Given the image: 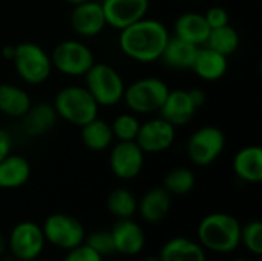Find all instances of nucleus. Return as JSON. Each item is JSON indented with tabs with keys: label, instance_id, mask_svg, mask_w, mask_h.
<instances>
[{
	"label": "nucleus",
	"instance_id": "obj_33",
	"mask_svg": "<svg viewBox=\"0 0 262 261\" xmlns=\"http://www.w3.org/2000/svg\"><path fill=\"white\" fill-rule=\"evenodd\" d=\"M104 258L98 255L94 249H91L86 243H81L68 251L63 261H103Z\"/></svg>",
	"mask_w": 262,
	"mask_h": 261
},
{
	"label": "nucleus",
	"instance_id": "obj_17",
	"mask_svg": "<svg viewBox=\"0 0 262 261\" xmlns=\"http://www.w3.org/2000/svg\"><path fill=\"white\" fill-rule=\"evenodd\" d=\"M57 120L58 115L52 103H32L26 114L20 118V126L28 137H41L55 128Z\"/></svg>",
	"mask_w": 262,
	"mask_h": 261
},
{
	"label": "nucleus",
	"instance_id": "obj_32",
	"mask_svg": "<svg viewBox=\"0 0 262 261\" xmlns=\"http://www.w3.org/2000/svg\"><path fill=\"white\" fill-rule=\"evenodd\" d=\"M84 243L94 249L98 255H101L103 258L111 257L115 254V248H114V242H112V235L109 231H95L89 235H86Z\"/></svg>",
	"mask_w": 262,
	"mask_h": 261
},
{
	"label": "nucleus",
	"instance_id": "obj_5",
	"mask_svg": "<svg viewBox=\"0 0 262 261\" xmlns=\"http://www.w3.org/2000/svg\"><path fill=\"white\" fill-rule=\"evenodd\" d=\"M170 88L158 77H143L126 86L123 102L137 115L158 114Z\"/></svg>",
	"mask_w": 262,
	"mask_h": 261
},
{
	"label": "nucleus",
	"instance_id": "obj_10",
	"mask_svg": "<svg viewBox=\"0 0 262 261\" xmlns=\"http://www.w3.org/2000/svg\"><path fill=\"white\" fill-rule=\"evenodd\" d=\"M9 254L18 261H28L38 258L46 246V240L38 226L34 222L17 223L6 238Z\"/></svg>",
	"mask_w": 262,
	"mask_h": 261
},
{
	"label": "nucleus",
	"instance_id": "obj_24",
	"mask_svg": "<svg viewBox=\"0 0 262 261\" xmlns=\"http://www.w3.org/2000/svg\"><path fill=\"white\" fill-rule=\"evenodd\" d=\"M29 92L14 83H0V114L9 118H21L31 108Z\"/></svg>",
	"mask_w": 262,
	"mask_h": 261
},
{
	"label": "nucleus",
	"instance_id": "obj_19",
	"mask_svg": "<svg viewBox=\"0 0 262 261\" xmlns=\"http://www.w3.org/2000/svg\"><path fill=\"white\" fill-rule=\"evenodd\" d=\"M235 175L250 185H256L262 180V148L258 145H249L241 148L232 162Z\"/></svg>",
	"mask_w": 262,
	"mask_h": 261
},
{
	"label": "nucleus",
	"instance_id": "obj_42",
	"mask_svg": "<svg viewBox=\"0 0 262 261\" xmlns=\"http://www.w3.org/2000/svg\"><path fill=\"white\" fill-rule=\"evenodd\" d=\"M233 261H249V260H246V258H236V260H233Z\"/></svg>",
	"mask_w": 262,
	"mask_h": 261
},
{
	"label": "nucleus",
	"instance_id": "obj_44",
	"mask_svg": "<svg viewBox=\"0 0 262 261\" xmlns=\"http://www.w3.org/2000/svg\"><path fill=\"white\" fill-rule=\"evenodd\" d=\"M192 2H201V0H192Z\"/></svg>",
	"mask_w": 262,
	"mask_h": 261
},
{
	"label": "nucleus",
	"instance_id": "obj_27",
	"mask_svg": "<svg viewBox=\"0 0 262 261\" xmlns=\"http://www.w3.org/2000/svg\"><path fill=\"white\" fill-rule=\"evenodd\" d=\"M239 43H241V35H239L238 29L235 26H232L230 23L210 29L209 37L206 40V46L212 48L213 51H216L226 57L235 54L239 48Z\"/></svg>",
	"mask_w": 262,
	"mask_h": 261
},
{
	"label": "nucleus",
	"instance_id": "obj_28",
	"mask_svg": "<svg viewBox=\"0 0 262 261\" xmlns=\"http://www.w3.org/2000/svg\"><path fill=\"white\" fill-rule=\"evenodd\" d=\"M106 206L111 215H114L117 220H121V218H132L137 214L138 202L129 189L115 188L114 191L109 192Z\"/></svg>",
	"mask_w": 262,
	"mask_h": 261
},
{
	"label": "nucleus",
	"instance_id": "obj_20",
	"mask_svg": "<svg viewBox=\"0 0 262 261\" xmlns=\"http://www.w3.org/2000/svg\"><path fill=\"white\" fill-rule=\"evenodd\" d=\"M172 206V195L163 188H152L149 189L140 200L137 206V212H140L141 218L150 225L161 223L170 212Z\"/></svg>",
	"mask_w": 262,
	"mask_h": 261
},
{
	"label": "nucleus",
	"instance_id": "obj_18",
	"mask_svg": "<svg viewBox=\"0 0 262 261\" xmlns=\"http://www.w3.org/2000/svg\"><path fill=\"white\" fill-rule=\"evenodd\" d=\"M227 58L229 57L203 45L198 48L190 69L196 74V77H200L204 82H216L221 80L229 69Z\"/></svg>",
	"mask_w": 262,
	"mask_h": 261
},
{
	"label": "nucleus",
	"instance_id": "obj_9",
	"mask_svg": "<svg viewBox=\"0 0 262 261\" xmlns=\"http://www.w3.org/2000/svg\"><path fill=\"white\" fill-rule=\"evenodd\" d=\"M41 231L46 243L63 251H69L84 243L86 238V231L81 222L72 215L60 214V212L49 215L45 220Z\"/></svg>",
	"mask_w": 262,
	"mask_h": 261
},
{
	"label": "nucleus",
	"instance_id": "obj_30",
	"mask_svg": "<svg viewBox=\"0 0 262 261\" xmlns=\"http://www.w3.org/2000/svg\"><path fill=\"white\" fill-rule=\"evenodd\" d=\"M140 118L134 112H124L117 115L111 122L114 140L117 142H135L140 131Z\"/></svg>",
	"mask_w": 262,
	"mask_h": 261
},
{
	"label": "nucleus",
	"instance_id": "obj_12",
	"mask_svg": "<svg viewBox=\"0 0 262 261\" xmlns=\"http://www.w3.org/2000/svg\"><path fill=\"white\" fill-rule=\"evenodd\" d=\"M177 140V128L163 117H154L140 125L135 143L144 154H161L172 148Z\"/></svg>",
	"mask_w": 262,
	"mask_h": 261
},
{
	"label": "nucleus",
	"instance_id": "obj_39",
	"mask_svg": "<svg viewBox=\"0 0 262 261\" xmlns=\"http://www.w3.org/2000/svg\"><path fill=\"white\" fill-rule=\"evenodd\" d=\"M141 261H161L158 255H149V257H144Z\"/></svg>",
	"mask_w": 262,
	"mask_h": 261
},
{
	"label": "nucleus",
	"instance_id": "obj_4",
	"mask_svg": "<svg viewBox=\"0 0 262 261\" xmlns=\"http://www.w3.org/2000/svg\"><path fill=\"white\" fill-rule=\"evenodd\" d=\"M83 77L84 88L91 92L98 106L109 108L123 102L126 83L112 65L95 62Z\"/></svg>",
	"mask_w": 262,
	"mask_h": 261
},
{
	"label": "nucleus",
	"instance_id": "obj_1",
	"mask_svg": "<svg viewBox=\"0 0 262 261\" xmlns=\"http://www.w3.org/2000/svg\"><path fill=\"white\" fill-rule=\"evenodd\" d=\"M170 32L167 26L147 15L120 31L118 48L130 60L138 63L158 62Z\"/></svg>",
	"mask_w": 262,
	"mask_h": 261
},
{
	"label": "nucleus",
	"instance_id": "obj_25",
	"mask_svg": "<svg viewBox=\"0 0 262 261\" xmlns=\"http://www.w3.org/2000/svg\"><path fill=\"white\" fill-rule=\"evenodd\" d=\"M31 177V165L23 155L8 154L0 160V189H17Z\"/></svg>",
	"mask_w": 262,
	"mask_h": 261
},
{
	"label": "nucleus",
	"instance_id": "obj_8",
	"mask_svg": "<svg viewBox=\"0 0 262 261\" xmlns=\"http://www.w3.org/2000/svg\"><path fill=\"white\" fill-rule=\"evenodd\" d=\"M226 148L224 132L213 125L198 128L187 140L186 152L189 160L201 168L213 165Z\"/></svg>",
	"mask_w": 262,
	"mask_h": 261
},
{
	"label": "nucleus",
	"instance_id": "obj_43",
	"mask_svg": "<svg viewBox=\"0 0 262 261\" xmlns=\"http://www.w3.org/2000/svg\"><path fill=\"white\" fill-rule=\"evenodd\" d=\"M28 261H41V260H38V258H34V260H28Z\"/></svg>",
	"mask_w": 262,
	"mask_h": 261
},
{
	"label": "nucleus",
	"instance_id": "obj_26",
	"mask_svg": "<svg viewBox=\"0 0 262 261\" xmlns=\"http://www.w3.org/2000/svg\"><path fill=\"white\" fill-rule=\"evenodd\" d=\"M81 142L92 152H103L114 143V134L111 123L95 117L89 123L81 126Z\"/></svg>",
	"mask_w": 262,
	"mask_h": 261
},
{
	"label": "nucleus",
	"instance_id": "obj_6",
	"mask_svg": "<svg viewBox=\"0 0 262 261\" xmlns=\"http://www.w3.org/2000/svg\"><path fill=\"white\" fill-rule=\"evenodd\" d=\"M14 68L18 77L26 85H41L52 74V62L51 54L35 42H21L15 45Z\"/></svg>",
	"mask_w": 262,
	"mask_h": 261
},
{
	"label": "nucleus",
	"instance_id": "obj_21",
	"mask_svg": "<svg viewBox=\"0 0 262 261\" xmlns=\"http://www.w3.org/2000/svg\"><path fill=\"white\" fill-rule=\"evenodd\" d=\"M209 32L210 28L201 12H183L173 23V35L196 46L206 45Z\"/></svg>",
	"mask_w": 262,
	"mask_h": 261
},
{
	"label": "nucleus",
	"instance_id": "obj_35",
	"mask_svg": "<svg viewBox=\"0 0 262 261\" xmlns=\"http://www.w3.org/2000/svg\"><path fill=\"white\" fill-rule=\"evenodd\" d=\"M11 149H12V138H11V134L0 128V160H3L8 154H11Z\"/></svg>",
	"mask_w": 262,
	"mask_h": 261
},
{
	"label": "nucleus",
	"instance_id": "obj_7",
	"mask_svg": "<svg viewBox=\"0 0 262 261\" xmlns=\"http://www.w3.org/2000/svg\"><path fill=\"white\" fill-rule=\"evenodd\" d=\"M52 68L68 77H83L95 63L92 49L78 38L57 43L51 52Z\"/></svg>",
	"mask_w": 262,
	"mask_h": 261
},
{
	"label": "nucleus",
	"instance_id": "obj_40",
	"mask_svg": "<svg viewBox=\"0 0 262 261\" xmlns=\"http://www.w3.org/2000/svg\"><path fill=\"white\" fill-rule=\"evenodd\" d=\"M2 261H18V260H15V258L9 254V255H5V257L2 255Z\"/></svg>",
	"mask_w": 262,
	"mask_h": 261
},
{
	"label": "nucleus",
	"instance_id": "obj_36",
	"mask_svg": "<svg viewBox=\"0 0 262 261\" xmlns=\"http://www.w3.org/2000/svg\"><path fill=\"white\" fill-rule=\"evenodd\" d=\"M187 92H189V95H190L193 105H195L198 109H200L201 106H204L207 97H206V92H204L201 88H192V89H187Z\"/></svg>",
	"mask_w": 262,
	"mask_h": 261
},
{
	"label": "nucleus",
	"instance_id": "obj_23",
	"mask_svg": "<svg viewBox=\"0 0 262 261\" xmlns=\"http://www.w3.org/2000/svg\"><path fill=\"white\" fill-rule=\"evenodd\" d=\"M198 48L200 46L192 45L180 37L170 35L158 62H161L164 66L170 69H181V71L190 69Z\"/></svg>",
	"mask_w": 262,
	"mask_h": 261
},
{
	"label": "nucleus",
	"instance_id": "obj_16",
	"mask_svg": "<svg viewBox=\"0 0 262 261\" xmlns=\"http://www.w3.org/2000/svg\"><path fill=\"white\" fill-rule=\"evenodd\" d=\"M196 111L198 108L193 105L187 89H170L158 111V115L175 128H181L193 120Z\"/></svg>",
	"mask_w": 262,
	"mask_h": 261
},
{
	"label": "nucleus",
	"instance_id": "obj_38",
	"mask_svg": "<svg viewBox=\"0 0 262 261\" xmlns=\"http://www.w3.org/2000/svg\"><path fill=\"white\" fill-rule=\"evenodd\" d=\"M6 249H8V242H6V238L3 235H0V257L5 255Z\"/></svg>",
	"mask_w": 262,
	"mask_h": 261
},
{
	"label": "nucleus",
	"instance_id": "obj_15",
	"mask_svg": "<svg viewBox=\"0 0 262 261\" xmlns=\"http://www.w3.org/2000/svg\"><path fill=\"white\" fill-rule=\"evenodd\" d=\"M115 252L126 257L138 255L146 246V234L143 228L132 218H121L111 228Z\"/></svg>",
	"mask_w": 262,
	"mask_h": 261
},
{
	"label": "nucleus",
	"instance_id": "obj_34",
	"mask_svg": "<svg viewBox=\"0 0 262 261\" xmlns=\"http://www.w3.org/2000/svg\"><path fill=\"white\" fill-rule=\"evenodd\" d=\"M203 15H204V18H206L210 29L220 28V26H224V25L230 23L229 11L226 8H223V6H212Z\"/></svg>",
	"mask_w": 262,
	"mask_h": 261
},
{
	"label": "nucleus",
	"instance_id": "obj_37",
	"mask_svg": "<svg viewBox=\"0 0 262 261\" xmlns=\"http://www.w3.org/2000/svg\"><path fill=\"white\" fill-rule=\"evenodd\" d=\"M14 51H15V46H12V45H6V46H3V48H2V55H3L6 60L12 62Z\"/></svg>",
	"mask_w": 262,
	"mask_h": 261
},
{
	"label": "nucleus",
	"instance_id": "obj_13",
	"mask_svg": "<svg viewBox=\"0 0 262 261\" xmlns=\"http://www.w3.org/2000/svg\"><path fill=\"white\" fill-rule=\"evenodd\" d=\"M69 25L78 37L92 38L100 35L107 26L101 2L86 0L74 5L69 15Z\"/></svg>",
	"mask_w": 262,
	"mask_h": 261
},
{
	"label": "nucleus",
	"instance_id": "obj_31",
	"mask_svg": "<svg viewBox=\"0 0 262 261\" xmlns=\"http://www.w3.org/2000/svg\"><path fill=\"white\" fill-rule=\"evenodd\" d=\"M241 245L253 255L262 254V223L259 220H252L241 226Z\"/></svg>",
	"mask_w": 262,
	"mask_h": 261
},
{
	"label": "nucleus",
	"instance_id": "obj_41",
	"mask_svg": "<svg viewBox=\"0 0 262 261\" xmlns=\"http://www.w3.org/2000/svg\"><path fill=\"white\" fill-rule=\"evenodd\" d=\"M66 2H68L69 5H72V6H74V5H77V3H81V2H86V0H66Z\"/></svg>",
	"mask_w": 262,
	"mask_h": 261
},
{
	"label": "nucleus",
	"instance_id": "obj_22",
	"mask_svg": "<svg viewBox=\"0 0 262 261\" xmlns=\"http://www.w3.org/2000/svg\"><path fill=\"white\" fill-rule=\"evenodd\" d=\"M161 261H207L206 249L195 240L173 237L167 240L158 254Z\"/></svg>",
	"mask_w": 262,
	"mask_h": 261
},
{
	"label": "nucleus",
	"instance_id": "obj_14",
	"mask_svg": "<svg viewBox=\"0 0 262 261\" xmlns=\"http://www.w3.org/2000/svg\"><path fill=\"white\" fill-rule=\"evenodd\" d=\"M101 6L107 26L121 31L147 15L150 0H103Z\"/></svg>",
	"mask_w": 262,
	"mask_h": 261
},
{
	"label": "nucleus",
	"instance_id": "obj_11",
	"mask_svg": "<svg viewBox=\"0 0 262 261\" xmlns=\"http://www.w3.org/2000/svg\"><path fill=\"white\" fill-rule=\"evenodd\" d=\"M109 149V168L117 178L134 180L141 174L146 154L135 142H117Z\"/></svg>",
	"mask_w": 262,
	"mask_h": 261
},
{
	"label": "nucleus",
	"instance_id": "obj_3",
	"mask_svg": "<svg viewBox=\"0 0 262 261\" xmlns=\"http://www.w3.org/2000/svg\"><path fill=\"white\" fill-rule=\"evenodd\" d=\"M52 106L58 118L78 128L98 117L100 109L84 85H68L61 88L55 94Z\"/></svg>",
	"mask_w": 262,
	"mask_h": 261
},
{
	"label": "nucleus",
	"instance_id": "obj_29",
	"mask_svg": "<svg viewBox=\"0 0 262 261\" xmlns=\"http://www.w3.org/2000/svg\"><path fill=\"white\" fill-rule=\"evenodd\" d=\"M195 183H196L195 172L189 168L178 166L167 172V175L164 177L163 188L170 195H186L195 188Z\"/></svg>",
	"mask_w": 262,
	"mask_h": 261
},
{
	"label": "nucleus",
	"instance_id": "obj_2",
	"mask_svg": "<svg viewBox=\"0 0 262 261\" xmlns=\"http://www.w3.org/2000/svg\"><path fill=\"white\" fill-rule=\"evenodd\" d=\"M241 226L239 220L230 214H209L198 225V243L207 251L230 254L241 245Z\"/></svg>",
	"mask_w": 262,
	"mask_h": 261
}]
</instances>
